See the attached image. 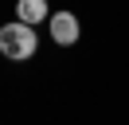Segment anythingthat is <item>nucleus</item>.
I'll return each mask as SVG.
<instances>
[{"mask_svg":"<svg viewBox=\"0 0 129 125\" xmlns=\"http://www.w3.org/2000/svg\"><path fill=\"white\" fill-rule=\"evenodd\" d=\"M47 31H51V39H55L59 47H74L78 35H82L74 12H51V16H47Z\"/></svg>","mask_w":129,"mask_h":125,"instance_id":"nucleus-2","label":"nucleus"},{"mask_svg":"<svg viewBox=\"0 0 129 125\" xmlns=\"http://www.w3.org/2000/svg\"><path fill=\"white\" fill-rule=\"evenodd\" d=\"M35 47H39V35H35L31 23L16 20V23H4L0 27V55L12 62H27L35 55Z\"/></svg>","mask_w":129,"mask_h":125,"instance_id":"nucleus-1","label":"nucleus"},{"mask_svg":"<svg viewBox=\"0 0 129 125\" xmlns=\"http://www.w3.org/2000/svg\"><path fill=\"white\" fill-rule=\"evenodd\" d=\"M47 16H51L47 0H16V20H24V23H31V27H39Z\"/></svg>","mask_w":129,"mask_h":125,"instance_id":"nucleus-3","label":"nucleus"}]
</instances>
